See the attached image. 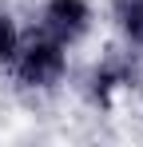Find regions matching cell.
Returning a JSON list of instances; mask_svg holds the SVG:
<instances>
[{"instance_id": "6da1fadb", "label": "cell", "mask_w": 143, "mask_h": 147, "mask_svg": "<svg viewBox=\"0 0 143 147\" xmlns=\"http://www.w3.org/2000/svg\"><path fill=\"white\" fill-rule=\"evenodd\" d=\"M8 72H12V80L24 92H52L68 76V48L56 36H48V32L36 28V32L20 36V48L12 56Z\"/></svg>"}, {"instance_id": "7a4b0ae2", "label": "cell", "mask_w": 143, "mask_h": 147, "mask_svg": "<svg viewBox=\"0 0 143 147\" xmlns=\"http://www.w3.org/2000/svg\"><path fill=\"white\" fill-rule=\"evenodd\" d=\"M95 24V12H92V0H44L40 4V32L56 36L64 48H76L92 36Z\"/></svg>"}, {"instance_id": "3957f363", "label": "cell", "mask_w": 143, "mask_h": 147, "mask_svg": "<svg viewBox=\"0 0 143 147\" xmlns=\"http://www.w3.org/2000/svg\"><path fill=\"white\" fill-rule=\"evenodd\" d=\"M135 84V64L127 52H107L92 64V72L84 80V96L92 107H111L119 92H127Z\"/></svg>"}, {"instance_id": "277c9868", "label": "cell", "mask_w": 143, "mask_h": 147, "mask_svg": "<svg viewBox=\"0 0 143 147\" xmlns=\"http://www.w3.org/2000/svg\"><path fill=\"white\" fill-rule=\"evenodd\" d=\"M111 20L127 48L143 52V0H111Z\"/></svg>"}, {"instance_id": "5b68a950", "label": "cell", "mask_w": 143, "mask_h": 147, "mask_svg": "<svg viewBox=\"0 0 143 147\" xmlns=\"http://www.w3.org/2000/svg\"><path fill=\"white\" fill-rule=\"evenodd\" d=\"M20 24H16V16L8 12V8H0V68H8L12 64V56L20 48Z\"/></svg>"}]
</instances>
